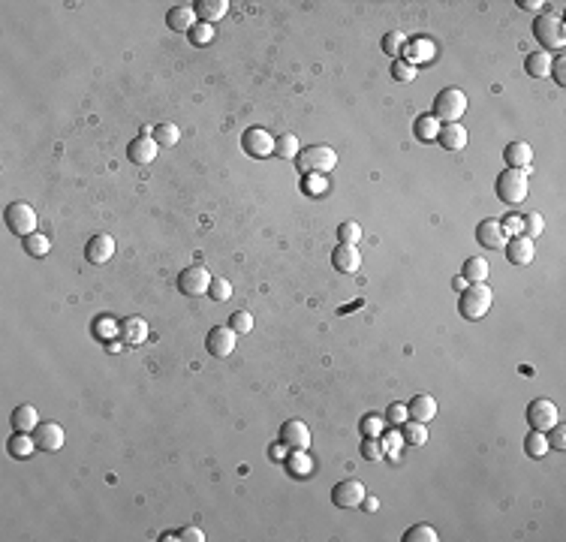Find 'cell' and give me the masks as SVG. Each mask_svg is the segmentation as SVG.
<instances>
[{
    "label": "cell",
    "instance_id": "ee69618b",
    "mask_svg": "<svg viewBox=\"0 0 566 542\" xmlns=\"http://www.w3.org/2000/svg\"><path fill=\"white\" fill-rule=\"evenodd\" d=\"M542 229H545V223H542V217L539 214H528L524 217V235L533 241L536 235H542Z\"/></svg>",
    "mask_w": 566,
    "mask_h": 542
},
{
    "label": "cell",
    "instance_id": "1f68e13d",
    "mask_svg": "<svg viewBox=\"0 0 566 542\" xmlns=\"http://www.w3.org/2000/svg\"><path fill=\"white\" fill-rule=\"evenodd\" d=\"M440 133V121L434 115H422L419 121H416V136L422 139V142H431V139H437Z\"/></svg>",
    "mask_w": 566,
    "mask_h": 542
},
{
    "label": "cell",
    "instance_id": "4dcf8cb0",
    "mask_svg": "<svg viewBox=\"0 0 566 542\" xmlns=\"http://www.w3.org/2000/svg\"><path fill=\"white\" fill-rule=\"evenodd\" d=\"M404 440L410 446H424L428 443V425H422V422H416V419H407L404 422Z\"/></svg>",
    "mask_w": 566,
    "mask_h": 542
},
{
    "label": "cell",
    "instance_id": "ac0fdd59",
    "mask_svg": "<svg viewBox=\"0 0 566 542\" xmlns=\"http://www.w3.org/2000/svg\"><path fill=\"white\" fill-rule=\"evenodd\" d=\"M506 259L512 265H530L533 256H536V250H533V241L528 238V235H515L512 241H506Z\"/></svg>",
    "mask_w": 566,
    "mask_h": 542
},
{
    "label": "cell",
    "instance_id": "f546056e",
    "mask_svg": "<svg viewBox=\"0 0 566 542\" xmlns=\"http://www.w3.org/2000/svg\"><path fill=\"white\" fill-rule=\"evenodd\" d=\"M524 452H528L530 458H542V455L548 452V434H542V431H530V434L524 437Z\"/></svg>",
    "mask_w": 566,
    "mask_h": 542
},
{
    "label": "cell",
    "instance_id": "f907efd6",
    "mask_svg": "<svg viewBox=\"0 0 566 542\" xmlns=\"http://www.w3.org/2000/svg\"><path fill=\"white\" fill-rule=\"evenodd\" d=\"M175 539H184V542H205V533H202L199 528H184Z\"/></svg>",
    "mask_w": 566,
    "mask_h": 542
},
{
    "label": "cell",
    "instance_id": "7bdbcfd3",
    "mask_svg": "<svg viewBox=\"0 0 566 542\" xmlns=\"http://www.w3.org/2000/svg\"><path fill=\"white\" fill-rule=\"evenodd\" d=\"M304 452H308V449H295L293 461H289V464H293V473H310L313 461H310V455H304Z\"/></svg>",
    "mask_w": 566,
    "mask_h": 542
},
{
    "label": "cell",
    "instance_id": "e0dca14e",
    "mask_svg": "<svg viewBox=\"0 0 566 542\" xmlns=\"http://www.w3.org/2000/svg\"><path fill=\"white\" fill-rule=\"evenodd\" d=\"M84 256H88V262H93V265H106L109 259L115 256V238L112 235H93L88 241V247H84Z\"/></svg>",
    "mask_w": 566,
    "mask_h": 542
},
{
    "label": "cell",
    "instance_id": "4fadbf2b",
    "mask_svg": "<svg viewBox=\"0 0 566 542\" xmlns=\"http://www.w3.org/2000/svg\"><path fill=\"white\" fill-rule=\"evenodd\" d=\"M34 440H36V446L39 449H45V452H58L60 446H64V428L58 425V422H39V425L34 428Z\"/></svg>",
    "mask_w": 566,
    "mask_h": 542
},
{
    "label": "cell",
    "instance_id": "f6af8a7d",
    "mask_svg": "<svg viewBox=\"0 0 566 542\" xmlns=\"http://www.w3.org/2000/svg\"><path fill=\"white\" fill-rule=\"evenodd\" d=\"M548 434H552V437H548V446H552V449H557V452H563V449H566V428L561 425V422H557V425L548 431Z\"/></svg>",
    "mask_w": 566,
    "mask_h": 542
},
{
    "label": "cell",
    "instance_id": "7dc6e473",
    "mask_svg": "<svg viewBox=\"0 0 566 542\" xmlns=\"http://www.w3.org/2000/svg\"><path fill=\"white\" fill-rule=\"evenodd\" d=\"M500 223H503V229H506V232L524 235V217H518V214H509V217H503Z\"/></svg>",
    "mask_w": 566,
    "mask_h": 542
},
{
    "label": "cell",
    "instance_id": "bcb514c9",
    "mask_svg": "<svg viewBox=\"0 0 566 542\" xmlns=\"http://www.w3.org/2000/svg\"><path fill=\"white\" fill-rule=\"evenodd\" d=\"M386 419L392 422V425H404V422L410 419V410H407L404 404H392L386 410Z\"/></svg>",
    "mask_w": 566,
    "mask_h": 542
},
{
    "label": "cell",
    "instance_id": "6da1fadb",
    "mask_svg": "<svg viewBox=\"0 0 566 542\" xmlns=\"http://www.w3.org/2000/svg\"><path fill=\"white\" fill-rule=\"evenodd\" d=\"M491 302H494V293L488 289V284H470V286L461 293L458 310H461L464 319L476 323V319H482L485 313L491 310Z\"/></svg>",
    "mask_w": 566,
    "mask_h": 542
},
{
    "label": "cell",
    "instance_id": "f5cc1de1",
    "mask_svg": "<svg viewBox=\"0 0 566 542\" xmlns=\"http://www.w3.org/2000/svg\"><path fill=\"white\" fill-rule=\"evenodd\" d=\"M398 443H400V437H398V434H389L386 440H383V446H386V455H395Z\"/></svg>",
    "mask_w": 566,
    "mask_h": 542
},
{
    "label": "cell",
    "instance_id": "83f0119b",
    "mask_svg": "<svg viewBox=\"0 0 566 542\" xmlns=\"http://www.w3.org/2000/svg\"><path fill=\"white\" fill-rule=\"evenodd\" d=\"M298 151H302V142H298L295 133H283L278 142H274V154L283 157V160H295Z\"/></svg>",
    "mask_w": 566,
    "mask_h": 542
},
{
    "label": "cell",
    "instance_id": "74e56055",
    "mask_svg": "<svg viewBox=\"0 0 566 542\" xmlns=\"http://www.w3.org/2000/svg\"><path fill=\"white\" fill-rule=\"evenodd\" d=\"M25 250L30 256H45L52 250V245H49V238H45V235L34 232V235H27V238H25Z\"/></svg>",
    "mask_w": 566,
    "mask_h": 542
},
{
    "label": "cell",
    "instance_id": "b9f144b4",
    "mask_svg": "<svg viewBox=\"0 0 566 542\" xmlns=\"http://www.w3.org/2000/svg\"><path fill=\"white\" fill-rule=\"evenodd\" d=\"M361 434L365 437H380L383 434V419L376 413L371 416H365V422H361Z\"/></svg>",
    "mask_w": 566,
    "mask_h": 542
},
{
    "label": "cell",
    "instance_id": "ab89813d",
    "mask_svg": "<svg viewBox=\"0 0 566 542\" xmlns=\"http://www.w3.org/2000/svg\"><path fill=\"white\" fill-rule=\"evenodd\" d=\"M208 293L214 302H226V298L232 295V284L226 278H211V286H208Z\"/></svg>",
    "mask_w": 566,
    "mask_h": 542
},
{
    "label": "cell",
    "instance_id": "e575fe53",
    "mask_svg": "<svg viewBox=\"0 0 566 542\" xmlns=\"http://www.w3.org/2000/svg\"><path fill=\"white\" fill-rule=\"evenodd\" d=\"M404 45H407V36L400 34V30H392V34L383 36V52L392 54V58H400V52H404Z\"/></svg>",
    "mask_w": 566,
    "mask_h": 542
},
{
    "label": "cell",
    "instance_id": "8fae6325",
    "mask_svg": "<svg viewBox=\"0 0 566 542\" xmlns=\"http://www.w3.org/2000/svg\"><path fill=\"white\" fill-rule=\"evenodd\" d=\"M241 148H245L250 157H269V154H274V139H271V133L262 127H247L245 136H241Z\"/></svg>",
    "mask_w": 566,
    "mask_h": 542
},
{
    "label": "cell",
    "instance_id": "9c48e42d",
    "mask_svg": "<svg viewBox=\"0 0 566 542\" xmlns=\"http://www.w3.org/2000/svg\"><path fill=\"white\" fill-rule=\"evenodd\" d=\"M208 286H211V271H205L202 265H190L178 278V289L184 295H205Z\"/></svg>",
    "mask_w": 566,
    "mask_h": 542
},
{
    "label": "cell",
    "instance_id": "30bf717a",
    "mask_svg": "<svg viewBox=\"0 0 566 542\" xmlns=\"http://www.w3.org/2000/svg\"><path fill=\"white\" fill-rule=\"evenodd\" d=\"M235 341H238V335H235L229 326H217V328H211V332H208L205 347H208L211 356L226 359V356H232V352H235Z\"/></svg>",
    "mask_w": 566,
    "mask_h": 542
},
{
    "label": "cell",
    "instance_id": "8d00e7d4",
    "mask_svg": "<svg viewBox=\"0 0 566 542\" xmlns=\"http://www.w3.org/2000/svg\"><path fill=\"white\" fill-rule=\"evenodd\" d=\"M337 238H341V245H359L361 226L356 223V220H347V223L337 226Z\"/></svg>",
    "mask_w": 566,
    "mask_h": 542
},
{
    "label": "cell",
    "instance_id": "d590c367",
    "mask_svg": "<svg viewBox=\"0 0 566 542\" xmlns=\"http://www.w3.org/2000/svg\"><path fill=\"white\" fill-rule=\"evenodd\" d=\"M361 458H367V461L386 458V446H383V440L380 437H365V443H361Z\"/></svg>",
    "mask_w": 566,
    "mask_h": 542
},
{
    "label": "cell",
    "instance_id": "d6a6232c",
    "mask_svg": "<svg viewBox=\"0 0 566 542\" xmlns=\"http://www.w3.org/2000/svg\"><path fill=\"white\" fill-rule=\"evenodd\" d=\"M34 449H36V440L27 437V434H21V431H15V437L10 440V452L15 455V458H27Z\"/></svg>",
    "mask_w": 566,
    "mask_h": 542
},
{
    "label": "cell",
    "instance_id": "836d02e7",
    "mask_svg": "<svg viewBox=\"0 0 566 542\" xmlns=\"http://www.w3.org/2000/svg\"><path fill=\"white\" fill-rule=\"evenodd\" d=\"M437 530L431 524H413L410 530L404 533V542H437Z\"/></svg>",
    "mask_w": 566,
    "mask_h": 542
},
{
    "label": "cell",
    "instance_id": "5b68a950",
    "mask_svg": "<svg viewBox=\"0 0 566 542\" xmlns=\"http://www.w3.org/2000/svg\"><path fill=\"white\" fill-rule=\"evenodd\" d=\"M467 112V93L458 88H443L434 97V117L446 124H458V117Z\"/></svg>",
    "mask_w": 566,
    "mask_h": 542
},
{
    "label": "cell",
    "instance_id": "7402d4cb",
    "mask_svg": "<svg viewBox=\"0 0 566 542\" xmlns=\"http://www.w3.org/2000/svg\"><path fill=\"white\" fill-rule=\"evenodd\" d=\"M407 410H410V419L422 422V425H428V422L437 416V400L431 398V395H416L410 404H407Z\"/></svg>",
    "mask_w": 566,
    "mask_h": 542
},
{
    "label": "cell",
    "instance_id": "603a6c76",
    "mask_svg": "<svg viewBox=\"0 0 566 542\" xmlns=\"http://www.w3.org/2000/svg\"><path fill=\"white\" fill-rule=\"evenodd\" d=\"M193 12L199 15L205 25H211V21L223 19V15L229 12V3H226V0H196V3H193Z\"/></svg>",
    "mask_w": 566,
    "mask_h": 542
},
{
    "label": "cell",
    "instance_id": "db71d44e",
    "mask_svg": "<svg viewBox=\"0 0 566 542\" xmlns=\"http://www.w3.org/2000/svg\"><path fill=\"white\" fill-rule=\"evenodd\" d=\"M518 6H524V10H539V6H545L542 0H518Z\"/></svg>",
    "mask_w": 566,
    "mask_h": 542
},
{
    "label": "cell",
    "instance_id": "7a4b0ae2",
    "mask_svg": "<svg viewBox=\"0 0 566 542\" xmlns=\"http://www.w3.org/2000/svg\"><path fill=\"white\" fill-rule=\"evenodd\" d=\"M533 36L539 39V45L545 52H561L566 45V30H563V21L557 19L552 12H539L536 21H533Z\"/></svg>",
    "mask_w": 566,
    "mask_h": 542
},
{
    "label": "cell",
    "instance_id": "7c38bea8",
    "mask_svg": "<svg viewBox=\"0 0 566 542\" xmlns=\"http://www.w3.org/2000/svg\"><path fill=\"white\" fill-rule=\"evenodd\" d=\"M476 241L482 247H488V250H500V247H506V229H503V223L497 217H488V220H482V223L476 226Z\"/></svg>",
    "mask_w": 566,
    "mask_h": 542
},
{
    "label": "cell",
    "instance_id": "ffe728a7",
    "mask_svg": "<svg viewBox=\"0 0 566 542\" xmlns=\"http://www.w3.org/2000/svg\"><path fill=\"white\" fill-rule=\"evenodd\" d=\"M117 332H121L124 343H130V347H139V343L148 341V323L142 317H127Z\"/></svg>",
    "mask_w": 566,
    "mask_h": 542
},
{
    "label": "cell",
    "instance_id": "11a10c76",
    "mask_svg": "<svg viewBox=\"0 0 566 542\" xmlns=\"http://www.w3.org/2000/svg\"><path fill=\"white\" fill-rule=\"evenodd\" d=\"M283 452H286V446H274V449H271V458H283Z\"/></svg>",
    "mask_w": 566,
    "mask_h": 542
},
{
    "label": "cell",
    "instance_id": "4316f807",
    "mask_svg": "<svg viewBox=\"0 0 566 542\" xmlns=\"http://www.w3.org/2000/svg\"><path fill=\"white\" fill-rule=\"evenodd\" d=\"M36 425H39V416H36V410L30 404H21V407H15V410H12V428L15 431L27 434V431H34Z\"/></svg>",
    "mask_w": 566,
    "mask_h": 542
},
{
    "label": "cell",
    "instance_id": "5bb4252c",
    "mask_svg": "<svg viewBox=\"0 0 566 542\" xmlns=\"http://www.w3.org/2000/svg\"><path fill=\"white\" fill-rule=\"evenodd\" d=\"M280 443L286 446V449H308V446H310V428L304 425V422H298V419L283 422Z\"/></svg>",
    "mask_w": 566,
    "mask_h": 542
},
{
    "label": "cell",
    "instance_id": "f35d334b",
    "mask_svg": "<svg viewBox=\"0 0 566 542\" xmlns=\"http://www.w3.org/2000/svg\"><path fill=\"white\" fill-rule=\"evenodd\" d=\"M229 328L235 335H247V332H253V317H250L247 310H235L232 317H229Z\"/></svg>",
    "mask_w": 566,
    "mask_h": 542
},
{
    "label": "cell",
    "instance_id": "816d5d0a",
    "mask_svg": "<svg viewBox=\"0 0 566 542\" xmlns=\"http://www.w3.org/2000/svg\"><path fill=\"white\" fill-rule=\"evenodd\" d=\"M190 36L196 39V43H205V39H211V36H214V30H211V25H193Z\"/></svg>",
    "mask_w": 566,
    "mask_h": 542
},
{
    "label": "cell",
    "instance_id": "9a60e30c",
    "mask_svg": "<svg viewBox=\"0 0 566 542\" xmlns=\"http://www.w3.org/2000/svg\"><path fill=\"white\" fill-rule=\"evenodd\" d=\"M157 154H160V145H157L154 136H145V133H142L139 139H133V142H130V160L136 163V166H148V163H154Z\"/></svg>",
    "mask_w": 566,
    "mask_h": 542
},
{
    "label": "cell",
    "instance_id": "277c9868",
    "mask_svg": "<svg viewBox=\"0 0 566 542\" xmlns=\"http://www.w3.org/2000/svg\"><path fill=\"white\" fill-rule=\"evenodd\" d=\"M298 169L308 175V172H317V175H326V172H332L337 166V154L332 151L328 145H308L302 148L295 157Z\"/></svg>",
    "mask_w": 566,
    "mask_h": 542
},
{
    "label": "cell",
    "instance_id": "8992f818",
    "mask_svg": "<svg viewBox=\"0 0 566 542\" xmlns=\"http://www.w3.org/2000/svg\"><path fill=\"white\" fill-rule=\"evenodd\" d=\"M528 422L533 431H542V434H548L557 422H561V410H557L554 400L548 398H536L533 404L528 407Z\"/></svg>",
    "mask_w": 566,
    "mask_h": 542
},
{
    "label": "cell",
    "instance_id": "cb8c5ba5",
    "mask_svg": "<svg viewBox=\"0 0 566 542\" xmlns=\"http://www.w3.org/2000/svg\"><path fill=\"white\" fill-rule=\"evenodd\" d=\"M193 21H196V12L193 6H172L169 15H166V25L178 34H190L193 30Z\"/></svg>",
    "mask_w": 566,
    "mask_h": 542
},
{
    "label": "cell",
    "instance_id": "ba28073f",
    "mask_svg": "<svg viewBox=\"0 0 566 542\" xmlns=\"http://www.w3.org/2000/svg\"><path fill=\"white\" fill-rule=\"evenodd\" d=\"M332 500L341 509H356L365 504V485L359 479H343V482H337L332 488Z\"/></svg>",
    "mask_w": 566,
    "mask_h": 542
},
{
    "label": "cell",
    "instance_id": "3957f363",
    "mask_svg": "<svg viewBox=\"0 0 566 542\" xmlns=\"http://www.w3.org/2000/svg\"><path fill=\"white\" fill-rule=\"evenodd\" d=\"M528 175L530 169H503L500 178H497V196L503 202H509V205H518V202L528 199Z\"/></svg>",
    "mask_w": 566,
    "mask_h": 542
},
{
    "label": "cell",
    "instance_id": "2e32d148",
    "mask_svg": "<svg viewBox=\"0 0 566 542\" xmlns=\"http://www.w3.org/2000/svg\"><path fill=\"white\" fill-rule=\"evenodd\" d=\"M332 265L343 274H356L361 269V253L356 245H337L332 250Z\"/></svg>",
    "mask_w": 566,
    "mask_h": 542
},
{
    "label": "cell",
    "instance_id": "c3c4849f",
    "mask_svg": "<svg viewBox=\"0 0 566 542\" xmlns=\"http://www.w3.org/2000/svg\"><path fill=\"white\" fill-rule=\"evenodd\" d=\"M552 76H554V82H557V84H566V58H563V54H557V58H554Z\"/></svg>",
    "mask_w": 566,
    "mask_h": 542
},
{
    "label": "cell",
    "instance_id": "f1b7e54d",
    "mask_svg": "<svg viewBox=\"0 0 566 542\" xmlns=\"http://www.w3.org/2000/svg\"><path fill=\"white\" fill-rule=\"evenodd\" d=\"M154 139H157V145L160 148H172V145H178L181 130L172 121H163V124H157L154 127Z\"/></svg>",
    "mask_w": 566,
    "mask_h": 542
},
{
    "label": "cell",
    "instance_id": "44dd1931",
    "mask_svg": "<svg viewBox=\"0 0 566 542\" xmlns=\"http://www.w3.org/2000/svg\"><path fill=\"white\" fill-rule=\"evenodd\" d=\"M503 157H506L509 169H530L533 163V148L528 142H509L506 151H503Z\"/></svg>",
    "mask_w": 566,
    "mask_h": 542
},
{
    "label": "cell",
    "instance_id": "484cf974",
    "mask_svg": "<svg viewBox=\"0 0 566 542\" xmlns=\"http://www.w3.org/2000/svg\"><path fill=\"white\" fill-rule=\"evenodd\" d=\"M488 259H482V256H470L467 262H464V269H461V278L467 280V284H485V278H488Z\"/></svg>",
    "mask_w": 566,
    "mask_h": 542
},
{
    "label": "cell",
    "instance_id": "d6986e66",
    "mask_svg": "<svg viewBox=\"0 0 566 542\" xmlns=\"http://www.w3.org/2000/svg\"><path fill=\"white\" fill-rule=\"evenodd\" d=\"M467 127L461 124H440V133H437V142L446 148V151H464L467 148Z\"/></svg>",
    "mask_w": 566,
    "mask_h": 542
},
{
    "label": "cell",
    "instance_id": "681fc988",
    "mask_svg": "<svg viewBox=\"0 0 566 542\" xmlns=\"http://www.w3.org/2000/svg\"><path fill=\"white\" fill-rule=\"evenodd\" d=\"M431 52H434V45L419 39V43H416V52H410V60H424V58H431Z\"/></svg>",
    "mask_w": 566,
    "mask_h": 542
},
{
    "label": "cell",
    "instance_id": "d4e9b609",
    "mask_svg": "<svg viewBox=\"0 0 566 542\" xmlns=\"http://www.w3.org/2000/svg\"><path fill=\"white\" fill-rule=\"evenodd\" d=\"M552 64H554V54L533 52V54H528V60H524V69H528V76H533V78H548L552 76Z\"/></svg>",
    "mask_w": 566,
    "mask_h": 542
},
{
    "label": "cell",
    "instance_id": "60d3db41",
    "mask_svg": "<svg viewBox=\"0 0 566 542\" xmlns=\"http://www.w3.org/2000/svg\"><path fill=\"white\" fill-rule=\"evenodd\" d=\"M392 76H395L398 78V82H413V78H416V67L410 64V60H395V64H392Z\"/></svg>",
    "mask_w": 566,
    "mask_h": 542
},
{
    "label": "cell",
    "instance_id": "52a82bcc",
    "mask_svg": "<svg viewBox=\"0 0 566 542\" xmlns=\"http://www.w3.org/2000/svg\"><path fill=\"white\" fill-rule=\"evenodd\" d=\"M6 226H10L12 235L27 238V235L36 232V211L30 208L27 202H12V205L6 208Z\"/></svg>",
    "mask_w": 566,
    "mask_h": 542
}]
</instances>
